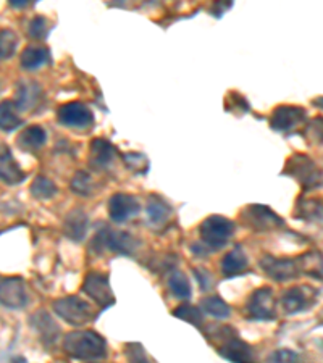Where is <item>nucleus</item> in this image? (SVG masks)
Returning <instances> with one entry per match:
<instances>
[{"mask_svg":"<svg viewBox=\"0 0 323 363\" xmlns=\"http://www.w3.org/2000/svg\"><path fill=\"white\" fill-rule=\"evenodd\" d=\"M49 21L44 16H36V18H33L29 21V26H28V36L40 40L47 38V34H49Z\"/></svg>","mask_w":323,"mask_h":363,"instance_id":"72a5a7b5","label":"nucleus"},{"mask_svg":"<svg viewBox=\"0 0 323 363\" xmlns=\"http://www.w3.org/2000/svg\"><path fill=\"white\" fill-rule=\"evenodd\" d=\"M246 317L254 321L275 320V296L272 288H258L249 296L244 306Z\"/></svg>","mask_w":323,"mask_h":363,"instance_id":"1a4fd4ad","label":"nucleus"},{"mask_svg":"<svg viewBox=\"0 0 323 363\" xmlns=\"http://www.w3.org/2000/svg\"><path fill=\"white\" fill-rule=\"evenodd\" d=\"M283 174L295 178L305 191L315 189L323 183V174L309 155L296 154L286 162Z\"/></svg>","mask_w":323,"mask_h":363,"instance_id":"39448f33","label":"nucleus"},{"mask_svg":"<svg viewBox=\"0 0 323 363\" xmlns=\"http://www.w3.org/2000/svg\"><path fill=\"white\" fill-rule=\"evenodd\" d=\"M241 220H243V223L246 226L257 233L273 231L285 226V221L281 216H278L272 208L267 207V205L261 203L248 205V207L241 212Z\"/></svg>","mask_w":323,"mask_h":363,"instance_id":"6e6552de","label":"nucleus"},{"mask_svg":"<svg viewBox=\"0 0 323 363\" xmlns=\"http://www.w3.org/2000/svg\"><path fill=\"white\" fill-rule=\"evenodd\" d=\"M16 47H18V36L11 29H2L0 33V52H2V60H7L15 55Z\"/></svg>","mask_w":323,"mask_h":363,"instance_id":"2f4dec72","label":"nucleus"},{"mask_svg":"<svg viewBox=\"0 0 323 363\" xmlns=\"http://www.w3.org/2000/svg\"><path fill=\"white\" fill-rule=\"evenodd\" d=\"M258 265L268 278L277 281V283H285V281L305 274L304 257H299V259H277V257L272 255H263L258 260Z\"/></svg>","mask_w":323,"mask_h":363,"instance_id":"0eeeda50","label":"nucleus"},{"mask_svg":"<svg viewBox=\"0 0 323 363\" xmlns=\"http://www.w3.org/2000/svg\"><path fill=\"white\" fill-rule=\"evenodd\" d=\"M315 291L310 286H295L283 292L281 296V307L286 315H295L305 312L315 302Z\"/></svg>","mask_w":323,"mask_h":363,"instance_id":"f8f14e48","label":"nucleus"},{"mask_svg":"<svg viewBox=\"0 0 323 363\" xmlns=\"http://www.w3.org/2000/svg\"><path fill=\"white\" fill-rule=\"evenodd\" d=\"M138 241L131 234L125 231H115L110 226H102L94 236L91 242V250L102 254V252H114L120 255H133L136 250Z\"/></svg>","mask_w":323,"mask_h":363,"instance_id":"7ed1b4c3","label":"nucleus"},{"mask_svg":"<svg viewBox=\"0 0 323 363\" xmlns=\"http://www.w3.org/2000/svg\"><path fill=\"white\" fill-rule=\"evenodd\" d=\"M199 307H201L204 313H207L210 317L219 318V320L230 318L231 315V307L219 296H210V297L202 298L201 306Z\"/></svg>","mask_w":323,"mask_h":363,"instance_id":"a878e982","label":"nucleus"},{"mask_svg":"<svg viewBox=\"0 0 323 363\" xmlns=\"http://www.w3.org/2000/svg\"><path fill=\"white\" fill-rule=\"evenodd\" d=\"M248 267H249V260L241 245H234V249L223 257L221 265H220L221 273L225 278H234V277H239V274H244L248 272Z\"/></svg>","mask_w":323,"mask_h":363,"instance_id":"aec40b11","label":"nucleus"},{"mask_svg":"<svg viewBox=\"0 0 323 363\" xmlns=\"http://www.w3.org/2000/svg\"><path fill=\"white\" fill-rule=\"evenodd\" d=\"M15 104L11 101H4L2 107H0V126H2L4 133H11L23 125V120L20 115L16 113Z\"/></svg>","mask_w":323,"mask_h":363,"instance_id":"bb28decb","label":"nucleus"},{"mask_svg":"<svg viewBox=\"0 0 323 363\" xmlns=\"http://www.w3.org/2000/svg\"><path fill=\"white\" fill-rule=\"evenodd\" d=\"M234 230H236V226L233 221L221 215H210L199 226L202 242L212 252L225 247L233 238Z\"/></svg>","mask_w":323,"mask_h":363,"instance_id":"20e7f679","label":"nucleus"},{"mask_svg":"<svg viewBox=\"0 0 323 363\" xmlns=\"http://www.w3.org/2000/svg\"><path fill=\"white\" fill-rule=\"evenodd\" d=\"M81 289H83L84 294L87 297H91L102 310L114 306L115 298H114V294H111L109 277L105 273H101V272L87 273L83 281V288Z\"/></svg>","mask_w":323,"mask_h":363,"instance_id":"9d476101","label":"nucleus"},{"mask_svg":"<svg viewBox=\"0 0 323 363\" xmlns=\"http://www.w3.org/2000/svg\"><path fill=\"white\" fill-rule=\"evenodd\" d=\"M139 213V202L129 194H115L109 201V216L115 223H126Z\"/></svg>","mask_w":323,"mask_h":363,"instance_id":"2eb2a0df","label":"nucleus"},{"mask_svg":"<svg viewBox=\"0 0 323 363\" xmlns=\"http://www.w3.org/2000/svg\"><path fill=\"white\" fill-rule=\"evenodd\" d=\"M148 218L152 225H163L167 223L170 216H172V207H170L165 199H162L157 194H150L148 199Z\"/></svg>","mask_w":323,"mask_h":363,"instance_id":"b1692460","label":"nucleus"},{"mask_svg":"<svg viewBox=\"0 0 323 363\" xmlns=\"http://www.w3.org/2000/svg\"><path fill=\"white\" fill-rule=\"evenodd\" d=\"M0 177H2L4 183L9 186L21 184L26 178V174L23 173V169L5 144L2 145V159H0Z\"/></svg>","mask_w":323,"mask_h":363,"instance_id":"412c9836","label":"nucleus"},{"mask_svg":"<svg viewBox=\"0 0 323 363\" xmlns=\"http://www.w3.org/2000/svg\"><path fill=\"white\" fill-rule=\"evenodd\" d=\"M168 288L180 301H187L191 297V284L186 274L180 270H172L168 277Z\"/></svg>","mask_w":323,"mask_h":363,"instance_id":"cd10ccee","label":"nucleus"},{"mask_svg":"<svg viewBox=\"0 0 323 363\" xmlns=\"http://www.w3.org/2000/svg\"><path fill=\"white\" fill-rule=\"evenodd\" d=\"M116 149L115 145L102 138L92 139L89 147V165L96 169L107 168L111 160L115 159Z\"/></svg>","mask_w":323,"mask_h":363,"instance_id":"6ab92c4d","label":"nucleus"},{"mask_svg":"<svg viewBox=\"0 0 323 363\" xmlns=\"http://www.w3.org/2000/svg\"><path fill=\"white\" fill-rule=\"evenodd\" d=\"M121 159L126 163V167L131 169V172L146 173L149 169V160L144 154H138V152H128V154H123Z\"/></svg>","mask_w":323,"mask_h":363,"instance_id":"473e14b6","label":"nucleus"},{"mask_svg":"<svg viewBox=\"0 0 323 363\" xmlns=\"http://www.w3.org/2000/svg\"><path fill=\"white\" fill-rule=\"evenodd\" d=\"M57 120L68 128H89L94 123V113L84 104L68 102L57 110Z\"/></svg>","mask_w":323,"mask_h":363,"instance_id":"4468645a","label":"nucleus"},{"mask_svg":"<svg viewBox=\"0 0 323 363\" xmlns=\"http://www.w3.org/2000/svg\"><path fill=\"white\" fill-rule=\"evenodd\" d=\"M296 216L307 221L323 220V199H301L296 207Z\"/></svg>","mask_w":323,"mask_h":363,"instance_id":"393cba45","label":"nucleus"},{"mask_svg":"<svg viewBox=\"0 0 323 363\" xmlns=\"http://www.w3.org/2000/svg\"><path fill=\"white\" fill-rule=\"evenodd\" d=\"M10 5H11V7L23 9V7H26V5H29V4L28 2H18V0H10Z\"/></svg>","mask_w":323,"mask_h":363,"instance_id":"58836bf2","label":"nucleus"},{"mask_svg":"<svg viewBox=\"0 0 323 363\" xmlns=\"http://www.w3.org/2000/svg\"><path fill=\"white\" fill-rule=\"evenodd\" d=\"M45 63H50V52L47 47L39 45H28L23 49L20 55V65L26 72H34V69L40 68Z\"/></svg>","mask_w":323,"mask_h":363,"instance_id":"4be33fe9","label":"nucleus"},{"mask_svg":"<svg viewBox=\"0 0 323 363\" xmlns=\"http://www.w3.org/2000/svg\"><path fill=\"white\" fill-rule=\"evenodd\" d=\"M57 186L45 177H36L29 186V192L38 201H50L57 194Z\"/></svg>","mask_w":323,"mask_h":363,"instance_id":"c756f323","label":"nucleus"},{"mask_svg":"<svg viewBox=\"0 0 323 363\" xmlns=\"http://www.w3.org/2000/svg\"><path fill=\"white\" fill-rule=\"evenodd\" d=\"M29 323H31L33 330L38 333L45 347H52L57 342L58 336H60V328L45 310H39V312L34 313L29 318Z\"/></svg>","mask_w":323,"mask_h":363,"instance_id":"dca6fc26","label":"nucleus"},{"mask_svg":"<svg viewBox=\"0 0 323 363\" xmlns=\"http://www.w3.org/2000/svg\"><path fill=\"white\" fill-rule=\"evenodd\" d=\"M87 226H89V218H87L84 210L75 208L65 218L63 233L72 241L81 242L87 234Z\"/></svg>","mask_w":323,"mask_h":363,"instance_id":"a211bd4d","label":"nucleus"},{"mask_svg":"<svg viewBox=\"0 0 323 363\" xmlns=\"http://www.w3.org/2000/svg\"><path fill=\"white\" fill-rule=\"evenodd\" d=\"M126 357L129 363H150L148 357H146L143 345L138 342L126 344Z\"/></svg>","mask_w":323,"mask_h":363,"instance_id":"e433bc0d","label":"nucleus"},{"mask_svg":"<svg viewBox=\"0 0 323 363\" xmlns=\"http://www.w3.org/2000/svg\"><path fill=\"white\" fill-rule=\"evenodd\" d=\"M0 298L2 306L10 310H18L26 307L28 303V292L26 284L23 278L9 277L2 278V286H0Z\"/></svg>","mask_w":323,"mask_h":363,"instance_id":"ddd939ff","label":"nucleus"},{"mask_svg":"<svg viewBox=\"0 0 323 363\" xmlns=\"http://www.w3.org/2000/svg\"><path fill=\"white\" fill-rule=\"evenodd\" d=\"M45 140H47V134L44 131V128L33 125L18 134V138H16V144H18L20 149L26 152H36L43 147Z\"/></svg>","mask_w":323,"mask_h":363,"instance_id":"5701e85b","label":"nucleus"},{"mask_svg":"<svg viewBox=\"0 0 323 363\" xmlns=\"http://www.w3.org/2000/svg\"><path fill=\"white\" fill-rule=\"evenodd\" d=\"M214 337L221 339L219 349V354L223 359L231 363H258L256 359L254 349L243 341L236 333L230 326H221L219 330L214 331Z\"/></svg>","mask_w":323,"mask_h":363,"instance_id":"f03ea898","label":"nucleus"},{"mask_svg":"<svg viewBox=\"0 0 323 363\" xmlns=\"http://www.w3.org/2000/svg\"><path fill=\"white\" fill-rule=\"evenodd\" d=\"M194 277H196L197 283H199V288H201L202 291H209L210 288H212L214 284V278L212 274H210L205 268H194Z\"/></svg>","mask_w":323,"mask_h":363,"instance_id":"4c0bfd02","label":"nucleus"},{"mask_svg":"<svg viewBox=\"0 0 323 363\" xmlns=\"http://www.w3.org/2000/svg\"><path fill=\"white\" fill-rule=\"evenodd\" d=\"M305 136L309 138L310 143L314 144H323V118L319 116L309 123L307 130H305Z\"/></svg>","mask_w":323,"mask_h":363,"instance_id":"f704fd0d","label":"nucleus"},{"mask_svg":"<svg viewBox=\"0 0 323 363\" xmlns=\"http://www.w3.org/2000/svg\"><path fill=\"white\" fill-rule=\"evenodd\" d=\"M52 310L57 317L67 321L72 326H83L94 318V308L83 298L76 296H67L52 302Z\"/></svg>","mask_w":323,"mask_h":363,"instance_id":"423d86ee","label":"nucleus"},{"mask_svg":"<svg viewBox=\"0 0 323 363\" xmlns=\"http://www.w3.org/2000/svg\"><path fill=\"white\" fill-rule=\"evenodd\" d=\"M63 350L76 360H101L107 355V342L96 331H73L65 336Z\"/></svg>","mask_w":323,"mask_h":363,"instance_id":"f257e3e1","label":"nucleus"},{"mask_svg":"<svg viewBox=\"0 0 323 363\" xmlns=\"http://www.w3.org/2000/svg\"><path fill=\"white\" fill-rule=\"evenodd\" d=\"M305 110L297 105H280L270 116V128L277 133H291L305 121Z\"/></svg>","mask_w":323,"mask_h":363,"instance_id":"9b49d317","label":"nucleus"},{"mask_svg":"<svg viewBox=\"0 0 323 363\" xmlns=\"http://www.w3.org/2000/svg\"><path fill=\"white\" fill-rule=\"evenodd\" d=\"M268 363H299V355L291 349H278L268 357Z\"/></svg>","mask_w":323,"mask_h":363,"instance_id":"c9c22d12","label":"nucleus"},{"mask_svg":"<svg viewBox=\"0 0 323 363\" xmlns=\"http://www.w3.org/2000/svg\"><path fill=\"white\" fill-rule=\"evenodd\" d=\"M40 99H43V87H40L36 81L23 79L16 84L13 104L16 108L21 110V112H28V110L36 107L40 102Z\"/></svg>","mask_w":323,"mask_h":363,"instance_id":"f3484780","label":"nucleus"},{"mask_svg":"<svg viewBox=\"0 0 323 363\" xmlns=\"http://www.w3.org/2000/svg\"><path fill=\"white\" fill-rule=\"evenodd\" d=\"M70 189L80 197H91L94 189H96V184H94V179L89 173L80 169V172L75 173L72 183H70Z\"/></svg>","mask_w":323,"mask_h":363,"instance_id":"c85d7f7f","label":"nucleus"},{"mask_svg":"<svg viewBox=\"0 0 323 363\" xmlns=\"http://www.w3.org/2000/svg\"><path fill=\"white\" fill-rule=\"evenodd\" d=\"M172 313H173V317L187 321V323H191L196 328H202V325H204L201 307H194V306H190V303H181L180 307L173 308Z\"/></svg>","mask_w":323,"mask_h":363,"instance_id":"7c9ffc66","label":"nucleus"}]
</instances>
